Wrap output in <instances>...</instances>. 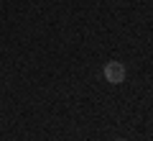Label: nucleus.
I'll return each instance as SVG.
<instances>
[{
	"mask_svg": "<svg viewBox=\"0 0 153 141\" xmlns=\"http://www.w3.org/2000/svg\"><path fill=\"white\" fill-rule=\"evenodd\" d=\"M102 75H105V80H107L110 85H120V82H125L128 69H125L123 62H107L105 69H102Z\"/></svg>",
	"mask_w": 153,
	"mask_h": 141,
	"instance_id": "1",
	"label": "nucleus"
},
{
	"mask_svg": "<svg viewBox=\"0 0 153 141\" xmlns=\"http://www.w3.org/2000/svg\"><path fill=\"white\" fill-rule=\"evenodd\" d=\"M117 141H125V139H117Z\"/></svg>",
	"mask_w": 153,
	"mask_h": 141,
	"instance_id": "2",
	"label": "nucleus"
}]
</instances>
